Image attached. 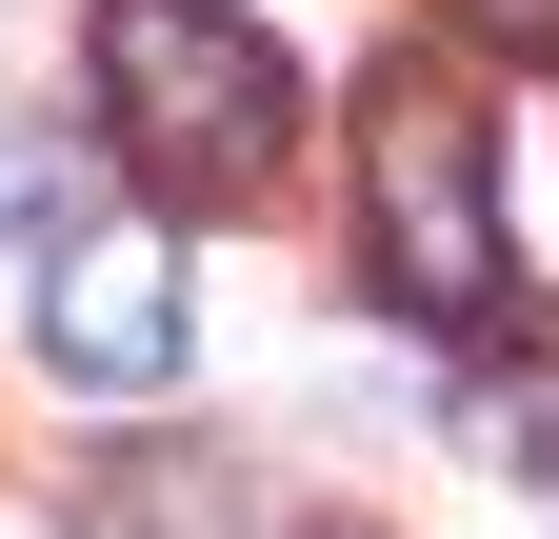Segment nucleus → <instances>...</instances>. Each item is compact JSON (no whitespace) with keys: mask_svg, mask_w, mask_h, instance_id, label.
<instances>
[{"mask_svg":"<svg viewBox=\"0 0 559 539\" xmlns=\"http://www.w3.org/2000/svg\"><path fill=\"white\" fill-rule=\"evenodd\" d=\"M360 260H380V300H400V320H440V340L520 320L500 120H479L440 60H380V100H360Z\"/></svg>","mask_w":559,"mask_h":539,"instance_id":"f257e3e1","label":"nucleus"},{"mask_svg":"<svg viewBox=\"0 0 559 539\" xmlns=\"http://www.w3.org/2000/svg\"><path fill=\"white\" fill-rule=\"evenodd\" d=\"M100 120L140 141L160 200H260L280 141H300V60H280L240 0H100Z\"/></svg>","mask_w":559,"mask_h":539,"instance_id":"f03ea898","label":"nucleus"},{"mask_svg":"<svg viewBox=\"0 0 559 539\" xmlns=\"http://www.w3.org/2000/svg\"><path fill=\"white\" fill-rule=\"evenodd\" d=\"M200 340V280H180V240H60L40 260V380H81V399H140V380H180Z\"/></svg>","mask_w":559,"mask_h":539,"instance_id":"7ed1b4c3","label":"nucleus"},{"mask_svg":"<svg viewBox=\"0 0 559 539\" xmlns=\"http://www.w3.org/2000/svg\"><path fill=\"white\" fill-rule=\"evenodd\" d=\"M0 240H100V141L81 120H0Z\"/></svg>","mask_w":559,"mask_h":539,"instance_id":"20e7f679","label":"nucleus"},{"mask_svg":"<svg viewBox=\"0 0 559 539\" xmlns=\"http://www.w3.org/2000/svg\"><path fill=\"white\" fill-rule=\"evenodd\" d=\"M140 539H280V500L260 480H221V459H140V480H100Z\"/></svg>","mask_w":559,"mask_h":539,"instance_id":"39448f33","label":"nucleus"},{"mask_svg":"<svg viewBox=\"0 0 559 539\" xmlns=\"http://www.w3.org/2000/svg\"><path fill=\"white\" fill-rule=\"evenodd\" d=\"M479 459H520V480H559V380H479Z\"/></svg>","mask_w":559,"mask_h":539,"instance_id":"423d86ee","label":"nucleus"},{"mask_svg":"<svg viewBox=\"0 0 559 539\" xmlns=\"http://www.w3.org/2000/svg\"><path fill=\"white\" fill-rule=\"evenodd\" d=\"M460 21L500 40V60H559V0H460Z\"/></svg>","mask_w":559,"mask_h":539,"instance_id":"0eeeda50","label":"nucleus"}]
</instances>
